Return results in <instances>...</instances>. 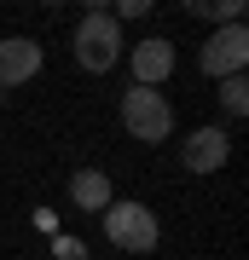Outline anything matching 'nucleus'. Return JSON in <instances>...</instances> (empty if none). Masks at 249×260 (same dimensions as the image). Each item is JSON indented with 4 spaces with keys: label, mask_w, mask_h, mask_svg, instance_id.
<instances>
[{
    "label": "nucleus",
    "mask_w": 249,
    "mask_h": 260,
    "mask_svg": "<svg viewBox=\"0 0 249 260\" xmlns=\"http://www.w3.org/2000/svg\"><path fill=\"white\" fill-rule=\"evenodd\" d=\"M104 237H110V249H122V254H151L157 237H162V225H157V214L145 203L116 197V203L104 208Z\"/></svg>",
    "instance_id": "f03ea898"
},
{
    "label": "nucleus",
    "mask_w": 249,
    "mask_h": 260,
    "mask_svg": "<svg viewBox=\"0 0 249 260\" xmlns=\"http://www.w3.org/2000/svg\"><path fill=\"white\" fill-rule=\"evenodd\" d=\"M145 12H151V6H145V0H122V12H110V18L122 23V18H145Z\"/></svg>",
    "instance_id": "f8f14e48"
},
{
    "label": "nucleus",
    "mask_w": 249,
    "mask_h": 260,
    "mask_svg": "<svg viewBox=\"0 0 249 260\" xmlns=\"http://www.w3.org/2000/svg\"><path fill=\"white\" fill-rule=\"evenodd\" d=\"M232 156V133L226 127H191L180 139V162L191 168V174H220Z\"/></svg>",
    "instance_id": "39448f33"
},
{
    "label": "nucleus",
    "mask_w": 249,
    "mask_h": 260,
    "mask_svg": "<svg viewBox=\"0 0 249 260\" xmlns=\"http://www.w3.org/2000/svg\"><path fill=\"white\" fill-rule=\"evenodd\" d=\"M122 127L133 139H145V145L174 139V104H168V93H157V87H128L122 93Z\"/></svg>",
    "instance_id": "7ed1b4c3"
},
{
    "label": "nucleus",
    "mask_w": 249,
    "mask_h": 260,
    "mask_svg": "<svg viewBox=\"0 0 249 260\" xmlns=\"http://www.w3.org/2000/svg\"><path fill=\"white\" fill-rule=\"evenodd\" d=\"M75 64H81L87 75H110L122 64V52H128V41H122V23L110 18L104 6H93L81 23H75V41H70Z\"/></svg>",
    "instance_id": "f257e3e1"
},
{
    "label": "nucleus",
    "mask_w": 249,
    "mask_h": 260,
    "mask_svg": "<svg viewBox=\"0 0 249 260\" xmlns=\"http://www.w3.org/2000/svg\"><path fill=\"white\" fill-rule=\"evenodd\" d=\"M174 41L168 35H151L139 41V47H128V70H133V87H162L168 75H174Z\"/></svg>",
    "instance_id": "423d86ee"
},
{
    "label": "nucleus",
    "mask_w": 249,
    "mask_h": 260,
    "mask_svg": "<svg viewBox=\"0 0 249 260\" xmlns=\"http://www.w3.org/2000/svg\"><path fill=\"white\" fill-rule=\"evenodd\" d=\"M41 64H46V52H41L35 35H6V41H0V87H23V81H35Z\"/></svg>",
    "instance_id": "0eeeda50"
},
{
    "label": "nucleus",
    "mask_w": 249,
    "mask_h": 260,
    "mask_svg": "<svg viewBox=\"0 0 249 260\" xmlns=\"http://www.w3.org/2000/svg\"><path fill=\"white\" fill-rule=\"evenodd\" d=\"M70 203L87 208V214H104V208L116 203L110 174H104V168H75V174H70Z\"/></svg>",
    "instance_id": "6e6552de"
},
{
    "label": "nucleus",
    "mask_w": 249,
    "mask_h": 260,
    "mask_svg": "<svg viewBox=\"0 0 249 260\" xmlns=\"http://www.w3.org/2000/svg\"><path fill=\"white\" fill-rule=\"evenodd\" d=\"M197 70H203L209 81L243 75V70H249V29H243V23H220L203 47H197Z\"/></svg>",
    "instance_id": "20e7f679"
},
{
    "label": "nucleus",
    "mask_w": 249,
    "mask_h": 260,
    "mask_svg": "<svg viewBox=\"0 0 249 260\" xmlns=\"http://www.w3.org/2000/svg\"><path fill=\"white\" fill-rule=\"evenodd\" d=\"M214 87H220L226 116H243V110H249V81H243V75H226V81H214Z\"/></svg>",
    "instance_id": "9d476101"
},
{
    "label": "nucleus",
    "mask_w": 249,
    "mask_h": 260,
    "mask_svg": "<svg viewBox=\"0 0 249 260\" xmlns=\"http://www.w3.org/2000/svg\"><path fill=\"white\" fill-rule=\"evenodd\" d=\"M52 254H58V260H87V243H81V237H58Z\"/></svg>",
    "instance_id": "9b49d317"
},
{
    "label": "nucleus",
    "mask_w": 249,
    "mask_h": 260,
    "mask_svg": "<svg viewBox=\"0 0 249 260\" xmlns=\"http://www.w3.org/2000/svg\"><path fill=\"white\" fill-rule=\"evenodd\" d=\"M191 18H209V23H243V0H191Z\"/></svg>",
    "instance_id": "1a4fd4ad"
}]
</instances>
